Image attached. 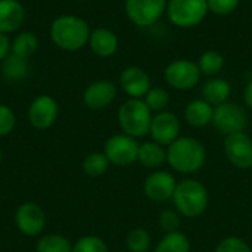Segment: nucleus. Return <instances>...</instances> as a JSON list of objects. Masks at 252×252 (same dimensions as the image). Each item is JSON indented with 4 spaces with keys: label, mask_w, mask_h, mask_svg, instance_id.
<instances>
[{
    "label": "nucleus",
    "mask_w": 252,
    "mask_h": 252,
    "mask_svg": "<svg viewBox=\"0 0 252 252\" xmlns=\"http://www.w3.org/2000/svg\"><path fill=\"white\" fill-rule=\"evenodd\" d=\"M244 99H245L247 106L252 111V80L247 84V87L244 90Z\"/></svg>",
    "instance_id": "c9c22d12"
},
{
    "label": "nucleus",
    "mask_w": 252,
    "mask_h": 252,
    "mask_svg": "<svg viewBox=\"0 0 252 252\" xmlns=\"http://www.w3.org/2000/svg\"><path fill=\"white\" fill-rule=\"evenodd\" d=\"M213 115H214V106L204 99L190 100L185 108L186 123L196 128H202L207 127L208 124H213Z\"/></svg>",
    "instance_id": "6ab92c4d"
},
{
    "label": "nucleus",
    "mask_w": 252,
    "mask_h": 252,
    "mask_svg": "<svg viewBox=\"0 0 252 252\" xmlns=\"http://www.w3.org/2000/svg\"><path fill=\"white\" fill-rule=\"evenodd\" d=\"M117 97V86L109 80H97L89 84L83 93V102L87 108L99 111L108 108Z\"/></svg>",
    "instance_id": "2eb2a0df"
},
{
    "label": "nucleus",
    "mask_w": 252,
    "mask_h": 252,
    "mask_svg": "<svg viewBox=\"0 0 252 252\" xmlns=\"http://www.w3.org/2000/svg\"><path fill=\"white\" fill-rule=\"evenodd\" d=\"M109 164L103 152H92L83 159V171L90 177H99L108 171Z\"/></svg>",
    "instance_id": "393cba45"
},
{
    "label": "nucleus",
    "mask_w": 252,
    "mask_h": 252,
    "mask_svg": "<svg viewBox=\"0 0 252 252\" xmlns=\"http://www.w3.org/2000/svg\"><path fill=\"white\" fill-rule=\"evenodd\" d=\"M207 4L210 12L224 16L236 10V7L239 6V0H207Z\"/></svg>",
    "instance_id": "72a5a7b5"
},
{
    "label": "nucleus",
    "mask_w": 252,
    "mask_h": 252,
    "mask_svg": "<svg viewBox=\"0 0 252 252\" xmlns=\"http://www.w3.org/2000/svg\"><path fill=\"white\" fill-rule=\"evenodd\" d=\"M1 158H3V154H1V149H0V164H1Z\"/></svg>",
    "instance_id": "e433bc0d"
},
{
    "label": "nucleus",
    "mask_w": 252,
    "mask_h": 252,
    "mask_svg": "<svg viewBox=\"0 0 252 252\" xmlns=\"http://www.w3.org/2000/svg\"><path fill=\"white\" fill-rule=\"evenodd\" d=\"M192 244L183 232L165 233L157 244L154 252H190Z\"/></svg>",
    "instance_id": "5701e85b"
},
{
    "label": "nucleus",
    "mask_w": 252,
    "mask_h": 252,
    "mask_svg": "<svg viewBox=\"0 0 252 252\" xmlns=\"http://www.w3.org/2000/svg\"><path fill=\"white\" fill-rule=\"evenodd\" d=\"M16 124L15 112L7 106L0 103V137H4L12 133Z\"/></svg>",
    "instance_id": "473e14b6"
},
{
    "label": "nucleus",
    "mask_w": 252,
    "mask_h": 252,
    "mask_svg": "<svg viewBox=\"0 0 252 252\" xmlns=\"http://www.w3.org/2000/svg\"><path fill=\"white\" fill-rule=\"evenodd\" d=\"M12 53V38L9 34L0 32V62Z\"/></svg>",
    "instance_id": "f704fd0d"
},
{
    "label": "nucleus",
    "mask_w": 252,
    "mask_h": 252,
    "mask_svg": "<svg viewBox=\"0 0 252 252\" xmlns=\"http://www.w3.org/2000/svg\"><path fill=\"white\" fill-rule=\"evenodd\" d=\"M165 81L176 90L193 89L201 80V69L198 63L188 59H177L167 65L164 71Z\"/></svg>",
    "instance_id": "6e6552de"
},
{
    "label": "nucleus",
    "mask_w": 252,
    "mask_h": 252,
    "mask_svg": "<svg viewBox=\"0 0 252 252\" xmlns=\"http://www.w3.org/2000/svg\"><path fill=\"white\" fill-rule=\"evenodd\" d=\"M207 0H168L167 15L180 28H190L204 21L208 13Z\"/></svg>",
    "instance_id": "39448f33"
},
{
    "label": "nucleus",
    "mask_w": 252,
    "mask_h": 252,
    "mask_svg": "<svg viewBox=\"0 0 252 252\" xmlns=\"http://www.w3.org/2000/svg\"><path fill=\"white\" fill-rule=\"evenodd\" d=\"M37 252H72L71 242L62 235H46L37 241Z\"/></svg>",
    "instance_id": "a878e982"
},
{
    "label": "nucleus",
    "mask_w": 252,
    "mask_h": 252,
    "mask_svg": "<svg viewBox=\"0 0 252 252\" xmlns=\"http://www.w3.org/2000/svg\"><path fill=\"white\" fill-rule=\"evenodd\" d=\"M230 84L223 78H213L202 87V99L214 108L226 103L230 96Z\"/></svg>",
    "instance_id": "4be33fe9"
},
{
    "label": "nucleus",
    "mask_w": 252,
    "mask_h": 252,
    "mask_svg": "<svg viewBox=\"0 0 252 252\" xmlns=\"http://www.w3.org/2000/svg\"><path fill=\"white\" fill-rule=\"evenodd\" d=\"M223 149L227 161L233 167L239 170L252 168V137L245 131L226 136Z\"/></svg>",
    "instance_id": "9d476101"
},
{
    "label": "nucleus",
    "mask_w": 252,
    "mask_h": 252,
    "mask_svg": "<svg viewBox=\"0 0 252 252\" xmlns=\"http://www.w3.org/2000/svg\"><path fill=\"white\" fill-rule=\"evenodd\" d=\"M158 226L165 233L179 232L182 226V216L176 210H164L158 217Z\"/></svg>",
    "instance_id": "7c9ffc66"
},
{
    "label": "nucleus",
    "mask_w": 252,
    "mask_h": 252,
    "mask_svg": "<svg viewBox=\"0 0 252 252\" xmlns=\"http://www.w3.org/2000/svg\"><path fill=\"white\" fill-rule=\"evenodd\" d=\"M15 223L18 230L25 236H38L46 226V214L40 205L25 202L16 210Z\"/></svg>",
    "instance_id": "4468645a"
},
{
    "label": "nucleus",
    "mask_w": 252,
    "mask_h": 252,
    "mask_svg": "<svg viewBox=\"0 0 252 252\" xmlns=\"http://www.w3.org/2000/svg\"><path fill=\"white\" fill-rule=\"evenodd\" d=\"M126 244H127V251L148 252L151 248L152 241H151V235L148 230H145L142 227H136L128 232Z\"/></svg>",
    "instance_id": "cd10ccee"
},
{
    "label": "nucleus",
    "mask_w": 252,
    "mask_h": 252,
    "mask_svg": "<svg viewBox=\"0 0 252 252\" xmlns=\"http://www.w3.org/2000/svg\"><path fill=\"white\" fill-rule=\"evenodd\" d=\"M137 162H140L146 168L157 170L167 162V149L157 142H145L139 145Z\"/></svg>",
    "instance_id": "aec40b11"
},
{
    "label": "nucleus",
    "mask_w": 252,
    "mask_h": 252,
    "mask_svg": "<svg viewBox=\"0 0 252 252\" xmlns=\"http://www.w3.org/2000/svg\"><path fill=\"white\" fill-rule=\"evenodd\" d=\"M72 252H109L105 241L94 235H87L80 238L75 245H72Z\"/></svg>",
    "instance_id": "c756f323"
},
{
    "label": "nucleus",
    "mask_w": 252,
    "mask_h": 252,
    "mask_svg": "<svg viewBox=\"0 0 252 252\" xmlns=\"http://www.w3.org/2000/svg\"><path fill=\"white\" fill-rule=\"evenodd\" d=\"M205 146L195 137L180 136L167 148V164L177 173L195 174L205 165Z\"/></svg>",
    "instance_id": "f257e3e1"
},
{
    "label": "nucleus",
    "mask_w": 252,
    "mask_h": 252,
    "mask_svg": "<svg viewBox=\"0 0 252 252\" xmlns=\"http://www.w3.org/2000/svg\"><path fill=\"white\" fill-rule=\"evenodd\" d=\"M25 9L19 0H0V32L12 34L21 30Z\"/></svg>",
    "instance_id": "f3484780"
},
{
    "label": "nucleus",
    "mask_w": 252,
    "mask_h": 252,
    "mask_svg": "<svg viewBox=\"0 0 252 252\" xmlns=\"http://www.w3.org/2000/svg\"><path fill=\"white\" fill-rule=\"evenodd\" d=\"M118 252H130V251H118Z\"/></svg>",
    "instance_id": "4c0bfd02"
},
{
    "label": "nucleus",
    "mask_w": 252,
    "mask_h": 252,
    "mask_svg": "<svg viewBox=\"0 0 252 252\" xmlns=\"http://www.w3.org/2000/svg\"><path fill=\"white\" fill-rule=\"evenodd\" d=\"M213 126L224 136L241 133L248 126V115L238 103L226 102L214 108Z\"/></svg>",
    "instance_id": "423d86ee"
},
{
    "label": "nucleus",
    "mask_w": 252,
    "mask_h": 252,
    "mask_svg": "<svg viewBox=\"0 0 252 252\" xmlns=\"http://www.w3.org/2000/svg\"><path fill=\"white\" fill-rule=\"evenodd\" d=\"M37 49H38V38L31 31H21L12 40V53L19 58L28 59L37 52Z\"/></svg>",
    "instance_id": "b1692460"
},
{
    "label": "nucleus",
    "mask_w": 252,
    "mask_h": 252,
    "mask_svg": "<svg viewBox=\"0 0 252 252\" xmlns=\"http://www.w3.org/2000/svg\"><path fill=\"white\" fill-rule=\"evenodd\" d=\"M214 252H252V250L242 238L227 236L217 244Z\"/></svg>",
    "instance_id": "2f4dec72"
},
{
    "label": "nucleus",
    "mask_w": 252,
    "mask_h": 252,
    "mask_svg": "<svg viewBox=\"0 0 252 252\" xmlns=\"http://www.w3.org/2000/svg\"><path fill=\"white\" fill-rule=\"evenodd\" d=\"M167 4L168 0H126L124 9L133 24L151 27L167 10Z\"/></svg>",
    "instance_id": "1a4fd4ad"
},
{
    "label": "nucleus",
    "mask_w": 252,
    "mask_h": 252,
    "mask_svg": "<svg viewBox=\"0 0 252 252\" xmlns=\"http://www.w3.org/2000/svg\"><path fill=\"white\" fill-rule=\"evenodd\" d=\"M58 102L49 94L37 96L28 106V121L37 130L50 128L58 120Z\"/></svg>",
    "instance_id": "f8f14e48"
},
{
    "label": "nucleus",
    "mask_w": 252,
    "mask_h": 252,
    "mask_svg": "<svg viewBox=\"0 0 252 252\" xmlns=\"http://www.w3.org/2000/svg\"><path fill=\"white\" fill-rule=\"evenodd\" d=\"M90 32L89 24L77 15H61L50 24L53 44L65 52H77L87 46Z\"/></svg>",
    "instance_id": "f03ea898"
},
{
    "label": "nucleus",
    "mask_w": 252,
    "mask_h": 252,
    "mask_svg": "<svg viewBox=\"0 0 252 252\" xmlns=\"http://www.w3.org/2000/svg\"><path fill=\"white\" fill-rule=\"evenodd\" d=\"M143 100H145V103L148 105V108L151 111H155L158 114V112L165 111V108L168 106L170 93L162 87H154V89L151 87V90L146 93Z\"/></svg>",
    "instance_id": "c85d7f7f"
},
{
    "label": "nucleus",
    "mask_w": 252,
    "mask_h": 252,
    "mask_svg": "<svg viewBox=\"0 0 252 252\" xmlns=\"http://www.w3.org/2000/svg\"><path fill=\"white\" fill-rule=\"evenodd\" d=\"M87 44L96 56L109 58L118 49V38L115 32L108 28H96L90 32Z\"/></svg>",
    "instance_id": "a211bd4d"
},
{
    "label": "nucleus",
    "mask_w": 252,
    "mask_h": 252,
    "mask_svg": "<svg viewBox=\"0 0 252 252\" xmlns=\"http://www.w3.org/2000/svg\"><path fill=\"white\" fill-rule=\"evenodd\" d=\"M198 66L201 69V74L205 75H216L219 74L224 66V58L217 50H208L201 55Z\"/></svg>",
    "instance_id": "bb28decb"
},
{
    "label": "nucleus",
    "mask_w": 252,
    "mask_h": 252,
    "mask_svg": "<svg viewBox=\"0 0 252 252\" xmlns=\"http://www.w3.org/2000/svg\"><path fill=\"white\" fill-rule=\"evenodd\" d=\"M81 1H87V0H81Z\"/></svg>",
    "instance_id": "58836bf2"
},
{
    "label": "nucleus",
    "mask_w": 252,
    "mask_h": 252,
    "mask_svg": "<svg viewBox=\"0 0 252 252\" xmlns=\"http://www.w3.org/2000/svg\"><path fill=\"white\" fill-rule=\"evenodd\" d=\"M180 131L182 124L176 114L170 111H162L152 117L149 134L154 142L168 148L174 140L180 137Z\"/></svg>",
    "instance_id": "9b49d317"
},
{
    "label": "nucleus",
    "mask_w": 252,
    "mask_h": 252,
    "mask_svg": "<svg viewBox=\"0 0 252 252\" xmlns=\"http://www.w3.org/2000/svg\"><path fill=\"white\" fill-rule=\"evenodd\" d=\"M208 189L195 179H185L179 182L173 195L176 211L186 219L201 217L208 208Z\"/></svg>",
    "instance_id": "7ed1b4c3"
},
{
    "label": "nucleus",
    "mask_w": 252,
    "mask_h": 252,
    "mask_svg": "<svg viewBox=\"0 0 252 252\" xmlns=\"http://www.w3.org/2000/svg\"><path fill=\"white\" fill-rule=\"evenodd\" d=\"M177 182L170 171L157 170L151 173L143 182V193L154 202H165L173 199Z\"/></svg>",
    "instance_id": "ddd939ff"
},
{
    "label": "nucleus",
    "mask_w": 252,
    "mask_h": 252,
    "mask_svg": "<svg viewBox=\"0 0 252 252\" xmlns=\"http://www.w3.org/2000/svg\"><path fill=\"white\" fill-rule=\"evenodd\" d=\"M120 86L130 99H142L151 90V78L140 66H127L120 74Z\"/></svg>",
    "instance_id": "dca6fc26"
},
{
    "label": "nucleus",
    "mask_w": 252,
    "mask_h": 252,
    "mask_svg": "<svg viewBox=\"0 0 252 252\" xmlns=\"http://www.w3.org/2000/svg\"><path fill=\"white\" fill-rule=\"evenodd\" d=\"M139 143L128 134H114L105 142L103 154L108 161L117 167H127L137 161Z\"/></svg>",
    "instance_id": "0eeeda50"
},
{
    "label": "nucleus",
    "mask_w": 252,
    "mask_h": 252,
    "mask_svg": "<svg viewBox=\"0 0 252 252\" xmlns=\"http://www.w3.org/2000/svg\"><path fill=\"white\" fill-rule=\"evenodd\" d=\"M152 117V111L143 99H128L118 109V124L123 133L134 139L149 133Z\"/></svg>",
    "instance_id": "20e7f679"
},
{
    "label": "nucleus",
    "mask_w": 252,
    "mask_h": 252,
    "mask_svg": "<svg viewBox=\"0 0 252 252\" xmlns=\"http://www.w3.org/2000/svg\"><path fill=\"white\" fill-rule=\"evenodd\" d=\"M28 59L19 58L13 53H10L6 59L1 61V66H0V72L3 75L4 80L12 81V83H18L27 78L28 75Z\"/></svg>",
    "instance_id": "412c9836"
}]
</instances>
